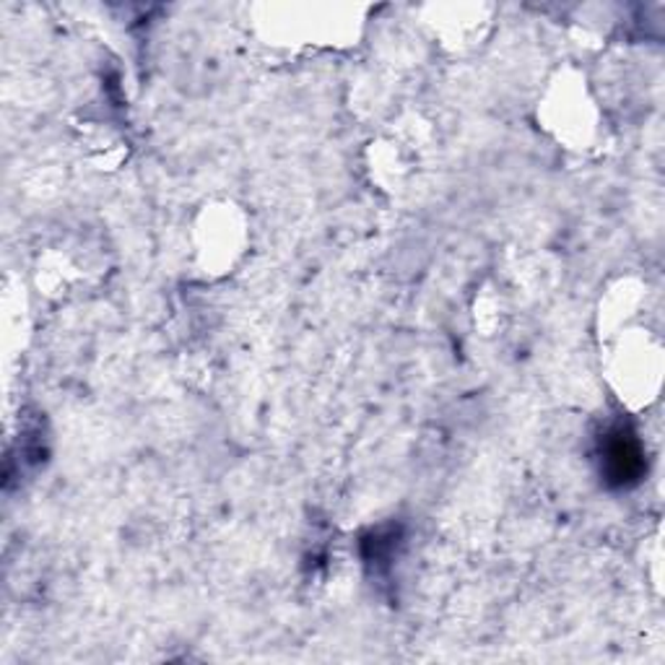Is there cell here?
<instances>
[{
    "mask_svg": "<svg viewBox=\"0 0 665 665\" xmlns=\"http://www.w3.org/2000/svg\"><path fill=\"white\" fill-rule=\"evenodd\" d=\"M603 458H606V470L614 482L626 484L632 482V478H637L642 470V450L637 439L624 429H618L611 435Z\"/></svg>",
    "mask_w": 665,
    "mask_h": 665,
    "instance_id": "1",
    "label": "cell"
}]
</instances>
